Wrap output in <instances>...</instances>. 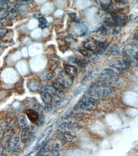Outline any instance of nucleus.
Wrapping results in <instances>:
<instances>
[{
	"instance_id": "obj_39",
	"label": "nucleus",
	"mask_w": 138,
	"mask_h": 156,
	"mask_svg": "<svg viewBox=\"0 0 138 156\" xmlns=\"http://www.w3.org/2000/svg\"><path fill=\"white\" fill-rule=\"evenodd\" d=\"M39 27L42 29L46 28L47 27L46 24H39Z\"/></svg>"
},
{
	"instance_id": "obj_40",
	"label": "nucleus",
	"mask_w": 138,
	"mask_h": 156,
	"mask_svg": "<svg viewBox=\"0 0 138 156\" xmlns=\"http://www.w3.org/2000/svg\"><path fill=\"white\" fill-rule=\"evenodd\" d=\"M83 91V88H81V89H79V90H78L76 92V93L75 94V95H78L79 94L82 92V91Z\"/></svg>"
},
{
	"instance_id": "obj_38",
	"label": "nucleus",
	"mask_w": 138,
	"mask_h": 156,
	"mask_svg": "<svg viewBox=\"0 0 138 156\" xmlns=\"http://www.w3.org/2000/svg\"><path fill=\"white\" fill-rule=\"evenodd\" d=\"M116 27V29H115L114 30V32H113V33H114V34L116 35L118 34L121 31L119 27L118 28V27Z\"/></svg>"
},
{
	"instance_id": "obj_24",
	"label": "nucleus",
	"mask_w": 138,
	"mask_h": 156,
	"mask_svg": "<svg viewBox=\"0 0 138 156\" xmlns=\"http://www.w3.org/2000/svg\"><path fill=\"white\" fill-rule=\"evenodd\" d=\"M95 74L94 73V72H91L90 73H88L87 75H86V76L83 78L82 80L81 81V83L84 84L88 82L89 80L91 79L94 76H95Z\"/></svg>"
},
{
	"instance_id": "obj_21",
	"label": "nucleus",
	"mask_w": 138,
	"mask_h": 156,
	"mask_svg": "<svg viewBox=\"0 0 138 156\" xmlns=\"http://www.w3.org/2000/svg\"><path fill=\"white\" fill-rule=\"evenodd\" d=\"M108 44L106 42L98 41L96 54L101 55L105 52L108 47Z\"/></svg>"
},
{
	"instance_id": "obj_2",
	"label": "nucleus",
	"mask_w": 138,
	"mask_h": 156,
	"mask_svg": "<svg viewBox=\"0 0 138 156\" xmlns=\"http://www.w3.org/2000/svg\"><path fill=\"white\" fill-rule=\"evenodd\" d=\"M123 54L124 58L128 61L131 65H137V44L126 46L123 50Z\"/></svg>"
},
{
	"instance_id": "obj_44",
	"label": "nucleus",
	"mask_w": 138,
	"mask_h": 156,
	"mask_svg": "<svg viewBox=\"0 0 138 156\" xmlns=\"http://www.w3.org/2000/svg\"><path fill=\"white\" fill-rule=\"evenodd\" d=\"M0 44H1V43H0Z\"/></svg>"
},
{
	"instance_id": "obj_7",
	"label": "nucleus",
	"mask_w": 138,
	"mask_h": 156,
	"mask_svg": "<svg viewBox=\"0 0 138 156\" xmlns=\"http://www.w3.org/2000/svg\"><path fill=\"white\" fill-rule=\"evenodd\" d=\"M109 65L119 70H124L131 66L130 62L125 58H115L111 60Z\"/></svg>"
},
{
	"instance_id": "obj_17",
	"label": "nucleus",
	"mask_w": 138,
	"mask_h": 156,
	"mask_svg": "<svg viewBox=\"0 0 138 156\" xmlns=\"http://www.w3.org/2000/svg\"><path fill=\"white\" fill-rule=\"evenodd\" d=\"M102 21L105 25L109 27L115 26V23L113 16L109 12H107L102 18Z\"/></svg>"
},
{
	"instance_id": "obj_20",
	"label": "nucleus",
	"mask_w": 138,
	"mask_h": 156,
	"mask_svg": "<svg viewBox=\"0 0 138 156\" xmlns=\"http://www.w3.org/2000/svg\"><path fill=\"white\" fill-rule=\"evenodd\" d=\"M41 98L46 104H51L53 101V96L52 94L46 91H41Z\"/></svg>"
},
{
	"instance_id": "obj_12",
	"label": "nucleus",
	"mask_w": 138,
	"mask_h": 156,
	"mask_svg": "<svg viewBox=\"0 0 138 156\" xmlns=\"http://www.w3.org/2000/svg\"><path fill=\"white\" fill-rule=\"evenodd\" d=\"M9 146L11 151L14 152L20 151L21 148V139L18 135H13L10 139Z\"/></svg>"
},
{
	"instance_id": "obj_29",
	"label": "nucleus",
	"mask_w": 138,
	"mask_h": 156,
	"mask_svg": "<svg viewBox=\"0 0 138 156\" xmlns=\"http://www.w3.org/2000/svg\"><path fill=\"white\" fill-rule=\"evenodd\" d=\"M79 52L81 54L83 55H84V56L86 57H90L91 56V53L90 51H89V50L86 49H79Z\"/></svg>"
},
{
	"instance_id": "obj_30",
	"label": "nucleus",
	"mask_w": 138,
	"mask_h": 156,
	"mask_svg": "<svg viewBox=\"0 0 138 156\" xmlns=\"http://www.w3.org/2000/svg\"><path fill=\"white\" fill-rule=\"evenodd\" d=\"M45 117L44 115L42 114H39V119L37 124V125L38 127H41L44 125L45 122Z\"/></svg>"
},
{
	"instance_id": "obj_4",
	"label": "nucleus",
	"mask_w": 138,
	"mask_h": 156,
	"mask_svg": "<svg viewBox=\"0 0 138 156\" xmlns=\"http://www.w3.org/2000/svg\"><path fill=\"white\" fill-rule=\"evenodd\" d=\"M97 106V102L96 99L91 97L85 96L79 101L75 107L77 109L94 110L96 109Z\"/></svg>"
},
{
	"instance_id": "obj_6",
	"label": "nucleus",
	"mask_w": 138,
	"mask_h": 156,
	"mask_svg": "<svg viewBox=\"0 0 138 156\" xmlns=\"http://www.w3.org/2000/svg\"><path fill=\"white\" fill-rule=\"evenodd\" d=\"M109 12L113 16L115 23V27L123 26L127 23L128 18L123 13H121L119 9H115L110 11Z\"/></svg>"
},
{
	"instance_id": "obj_15",
	"label": "nucleus",
	"mask_w": 138,
	"mask_h": 156,
	"mask_svg": "<svg viewBox=\"0 0 138 156\" xmlns=\"http://www.w3.org/2000/svg\"><path fill=\"white\" fill-rule=\"evenodd\" d=\"M70 61L81 68H86L88 64V61L84 58L73 57L70 59Z\"/></svg>"
},
{
	"instance_id": "obj_43",
	"label": "nucleus",
	"mask_w": 138,
	"mask_h": 156,
	"mask_svg": "<svg viewBox=\"0 0 138 156\" xmlns=\"http://www.w3.org/2000/svg\"><path fill=\"white\" fill-rule=\"evenodd\" d=\"M28 156H32V154H29V155Z\"/></svg>"
},
{
	"instance_id": "obj_37",
	"label": "nucleus",
	"mask_w": 138,
	"mask_h": 156,
	"mask_svg": "<svg viewBox=\"0 0 138 156\" xmlns=\"http://www.w3.org/2000/svg\"><path fill=\"white\" fill-rule=\"evenodd\" d=\"M18 3L21 6L23 5H26L30 3V1H20Z\"/></svg>"
},
{
	"instance_id": "obj_32",
	"label": "nucleus",
	"mask_w": 138,
	"mask_h": 156,
	"mask_svg": "<svg viewBox=\"0 0 138 156\" xmlns=\"http://www.w3.org/2000/svg\"><path fill=\"white\" fill-rule=\"evenodd\" d=\"M8 32V29L5 27H3L0 29V37H3L7 34Z\"/></svg>"
},
{
	"instance_id": "obj_5",
	"label": "nucleus",
	"mask_w": 138,
	"mask_h": 156,
	"mask_svg": "<svg viewBox=\"0 0 138 156\" xmlns=\"http://www.w3.org/2000/svg\"><path fill=\"white\" fill-rule=\"evenodd\" d=\"M71 28V32L73 34L78 36L86 35L88 30L89 24L88 22L77 21Z\"/></svg>"
},
{
	"instance_id": "obj_23",
	"label": "nucleus",
	"mask_w": 138,
	"mask_h": 156,
	"mask_svg": "<svg viewBox=\"0 0 138 156\" xmlns=\"http://www.w3.org/2000/svg\"><path fill=\"white\" fill-rule=\"evenodd\" d=\"M42 155L43 156H58L59 151L44 148Z\"/></svg>"
},
{
	"instance_id": "obj_34",
	"label": "nucleus",
	"mask_w": 138,
	"mask_h": 156,
	"mask_svg": "<svg viewBox=\"0 0 138 156\" xmlns=\"http://www.w3.org/2000/svg\"><path fill=\"white\" fill-rule=\"evenodd\" d=\"M99 31L102 35H106L107 33V29L104 25H102L99 28Z\"/></svg>"
},
{
	"instance_id": "obj_35",
	"label": "nucleus",
	"mask_w": 138,
	"mask_h": 156,
	"mask_svg": "<svg viewBox=\"0 0 138 156\" xmlns=\"http://www.w3.org/2000/svg\"><path fill=\"white\" fill-rule=\"evenodd\" d=\"M52 105L51 104H46L44 107L45 111L46 112H49L52 109Z\"/></svg>"
},
{
	"instance_id": "obj_16",
	"label": "nucleus",
	"mask_w": 138,
	"mask_h": 156,
	"mask_svg": "<svg viewBox=\"0 0 138 156\" xmlns=\"http://www.w3.org/2000/svg\"><path fill=\"white\" fill-rule=\"evenodd\" d=\"M65 73L73 79L77 75V70L75 66L73 65H66Z\"/></svg>"
},
{
	"instance_id": "obj_36",
	"label": "nucleus",
	"mask_w": 138,
	"mask_h": 156,
	"mask_svg": "<svg viewBox=\"0 0 138 156\" xmlns=\"http://www.w3.org/2000/svg\"><path fill=\"white\" fill-rule=\"evenodd\" d=\"M39 21L40 24H46L48 22H47L46 19H45L42 16L39 18Z\"/></svg>"
},
{
	"instance_id": "obj_13",
	"label": "nucleus",
	"mask_w": 138,
	"mask_h": 156,
	"mask_svg": "<svg viewBox=\"0 0 138 156\" xmlns=\"http://www.w3.org/2000/svg\"><path fill=\"white\" fill-rule=\"evenodd\" d=\"M98 41L94 39H88L83 43V47L86 49L96 53Z\"/></svg>"
},
{
	"instance_id": "obj_22",
	"label": "nucleus",
	"mask_w": 138,
	"mask_h": 156,
	"mask_svg": "<svg viewBox=\"0 0 138 156\" xmlns=\"http://www.w3.org/2000/svg\"><path fill=\"white\" fill-rule=\"evenodd\" d=\"M100 5L102 10L104 12H108L110 11V8L112 6V1H100Z\"/></svg>"
},
{
	"instance_id": "obj_33",
	"label": "nucleus",
	"mask_w": 138,
	"mask_h": 156,
	"mask_svg": "<svg viewBox=\"0 0 138 156\" xmlns=\"http://www.w3.org/2000/svg\"><path fill=\"white\" fill-rule=\"evenodd\" d=\"M69 16L71 19L73 20L74 22H77V14L74 12L73 13H69Z\"/></svg>"
},
{
	"instance_id": "obj_1",
	"label": "nucleus",
	"mask_w": 138,
	"mask_h": 156,
	"mask_svg": "<svg viewBox=\"0 0 138 156\" xmlns=\"http://www.w3.org/2000/svg\"><path fill=\"white\" fill-rule=\"evenodd\" d=\"M112 91L108 87L104 85L94 84L90 87L88 92L93 99H100L109 96Z\"/></svg>"
},
{
	"instance_id": "obj_28",
	"label": "nucleus",
	"mask_w": 138,
	"mask_h": 156,
	"mask_svg": "<svg viewBox=\"0 0 138 156\" xmlns=\"http://www.w3.org/2000/svg\"><path fill=\"white\" fill-rule=\"evenodd\" d=\"M9 13V12L6 9H0V21L6 18Z\"/></svg>"
},
{
	"instance_id": "obj_25",
	"label": "nucleus",
	"mask_w": 138,
	"mask_h": 156,
	"mask_svg": "<svg viewBox=\"0 0 138 156\" xmlns=\"http://www.w3.org/2000/svg\"><path fill=\"white\" fill-rule=\"evenodd\" d=\"M65 42L66 44L69 46H73L77 42V40L71 36H67L65 38Z\"/></svg>"
},
{
	"instance_id": "obj_26",
	"label": "nucleus",
	"mask_w": 138,
	"mask_h": 156,
	"mask_svg": "<svg viewBox=\"0 0 138 156\" xmlns=\"http://www.w3.org/2000/svg\"><path fill=\"white\" fill-rule=\"evenodd\" d=\"M53 87L55 88V90L58 92L63 93L65 89L57 81L53 83Z\"/></svg>"
},
{
	"instance_id": "obj_41",
	"label": "nucleus",
	"mask_w": 138,
	"mask_h": 156,
	"mask_svg": "<svg viewBox=\"0 0 138 156\" xmlns=\"http://www.w3.org/2000/svg\"><path fill=\"white\" fill-rule=\"evenodd\" d=\"M34 17H36V18H41V17H42V16L41 14H35L34 16Z\"/></svg>"
},
{
	"instance_id": "obj_19",
	"label": "nucleus",
	"mask_w": 138,
	"mask_h": 156,
	"mask_svg": "<svg viewBox=\"0 0 138 156\" xmlns=\"http://www.w3.org/2000/svg\"><path fill=\"white\" fill-rule=\"evenodd\" d=\"M18 123L19 127L22 130L24 129L29 126L26 117L24 115H21L18 118Z\"/></svg>"
},
{
	"instance_id": "obj_3",
	"label": "nucleus",
	"mask_w": 138,
	"mask_h": 156,
	"mask_svg": "<svg viewBox=\"0 0 138 156\" xmlns=\"http://www.w3.org/2000/svg\"><path fill=\"white\" fill-rule=\"evenodd\" d=\"M119 75L114 70L110 68L104 69L99 76V80L106 84L115 83L118 80Z\"/></svg>"
},
{
	"instance_id": "obj_42",
	"label": "nucleus",
	"mask_w": 138,
	"mask_h": 156,
	"mask_svg": "<svg viewBox=\"0 0 138 156\" xmlns=\"http://www.w3.org/2000/svg\"><path fill=\"white\" fill-rule=\"evenodd\" d=\"M3 27V24L2 23H1V22H0V29L1 28Z\"/></svg>"
},
{
	"instance_id": "obj_14",
	"label": "nucleus",
	"mask_w": 138,
	"mask_h": 156,
	"mask_svg": "<svg viewBox=\"0 0 138 156\" xmlns=\"http://www.w3.org/2000/svg\"><path fill=\"white\" fill-rule=\"evenodd\" d=\"M26 114L30 121L33 124L37 125L39 118V113L34 110L28 109L26 111Z\"/></svg>"
},
{
	"instance_id": "obj_8",
	"label": "nucleus",
	"mask_w": 138,
	"mask_h": 156,
	"mask_svg": "<svg viewBox=\"0 0 138 156\" xmlns=\"http://www.w3.org/2000/svg\"><path fill=\"white\" fill-rule=\"evenodd\" d=\"M73 79L68 76L65 72H60L57 76V82L65 89L69 88L73 83Z\"/></svg>"
},
{
	"instance_id": "obj_9",
	"label": "nucleus",
	"mask_w": 138,
	"mask_h": 156,
	"mask_svg": "<svg viewBox=\"0 0 138 156\" xmlns=\"http://www.w3.org/2000/svg\"><path fill=\"white\" fill-rule=\"evenodd\" d=\"M52 131V126L47 127L44 130V131L42 133L40 134V135L38 137L37 139V141H36V143H35L34 147L37 148V147H40V146H42L46 142L47 138H48L50 134Z\"/></svg>"
},
{
	"instance_id": "obj_11",
	"label": "nucleus",
	"mask_w": 138,
	"mask_h": 156,
	"mask_svg": "<svg viewBox=\"0 0 138 156\" xmlns=\"http://www.w3.org/2000/svg\"><path fill=\"white\" fill-rule=\"evenodd\" d=\"M64 147L63 141L59 139H52L48 142L47 141L44 148L59 151Z\"/></svg>"
},
{
	"instance_id": "obj_10",
	"label": "nucleus",
	"mask_w": 138,
	"mask_h": 156,
	"mask_svg": "<svg viewBox=\"0 0 138 156\" xmlns=\"http://www.w3.org/2000/svg\"><path fill=\"white\" fill-rule=\"evenodd\" d=\"M35 133L34 128L30 127V126L22 130L21 136V141L22 143L25 144L28 141L31 140L33 137Z\"/></svg>"
},
{
	"instance_id": "obj_27",
	"label": "nucleus",
	"mask_w": 138,
	"mask_h": 156,
	"mask_svg": "<svg viewBox=\"0 0 138 156\" xmlns=\"http://www.w3.org/2000/svg\"><path fill=\"white\" fill-rule=\"evenodd\" d=\"M29 87L32 91H37L39 89V84L35 81L30 82L28 84Z\"/></svg>"
},
{
	"instance_id": "obj_31",
	"label": "nucleus",
	"mask_w": 138,
	"mask_h": 156,
	"mask_svg": "<svg viewBox=\"0 0 138 156\" xmlns=\"http://www.w3.org/2000/svg\"><path fill=\"white\" fill-rule=\"evenodd\" d=\"M111 53L112 55H116L120 53V49L119 47L116 46H113L111 48Z\"/></svg>"
},
{
	"instance_id": "obj_18",
	"label": "nucleus",
	"mask_w": 138,
	"mask_h": 156,
	"mask_svg": "<svg viewBox=\"0 0 138 156\" xmlns=\"http://www.w3.org/2000/svg\"><path fill=\"white\" fill-rule=\"evenodd\" d=\"M56 138L65 142H71L73 140V137L70 134L67 133H58L56 135Z\"/></svg>"
}]
</instances>
